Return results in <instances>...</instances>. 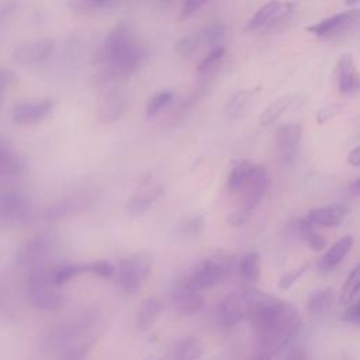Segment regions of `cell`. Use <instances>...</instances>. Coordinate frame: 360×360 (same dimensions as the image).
Segmentation results:
<instances>
[{
  "label": "cell",
  "mask_w": 360,
  "mask_h": 360,
  "mask_svg": "<svg viewBox=\"0 0 360 360\" xmlns=\"http://www.w3.org/2000/svg\"><path fill=\"white\" fill-rule=\"evenodd\" d=\"M305 270H307V264H302L298 269H292V270H288V271L283 273L280 280H278V288L283 290V291L290 290L294 285V283L304 274Z\"/></svg>",
  "instance_id": "obj_40"
},
{
  "label": "cell",
  "mask_w": 360,
  "mask_h": 360,
  "mask_svg": "<svg viewBox=\"0 0 360 360\" xmlns=\"http://www.w3.org/2000/svg\"><path fill=\"white\" fill-rule=\"evenodd\" d=\"M347 163L352 166H360V145L353 148L349 153H347Z\"/></svg>",
  "instance_id": "obj_47"
},
{
  "label": "cell",
  "mask_w": 360,
  "mask_h": 360,
  "mask_svg": "<svg viewBox=\"0 0 360 360\" xmlns=\"http://www.w3.org/2000/svg\"><path fill=\"white\" fill-rule=\"evenodd\" d=\"M93 200L94 195L91 191H76L55 201L46 208L44 215L48 219H60L65 217H70L90 208Z\"/></svg>",
  "instance_id": "obj_11"
},
{
  "label": "cell",
  "mask_w": 360,
  "mask_h": 360,
  "mask_svg": "<svg viewBox=\"0 0 360 360\" xmlns=\"http://www.w3.org/2000/svg\"><path fill=\"white\" fill-rule=\"evenodd\" d=\"M32 217V204L20 190L0 191V228H15Z\"/></svg>",
  "instance_id": "obj_7"
},
{
  "label": "cell",
  "mask_w": 360,
  "mask_h": 360,
  "mask_svg": "<svg viewBox=\"0 0 360 360\" xmlns=\"http://www.w3.org/2000/svg\"><path fill=\"white\" fill-rule=\"evenodd\" d=\"M256 360H271V357H269V356H259Z\"/></svg>",
  "instance_id": "obj_51"
},
{
  "label": "cell",
  "mask_w": 360,
  "mask_h": 360,
  "mask_svg": "<svg viewBox=\"0 0 360 360\" xmlns=\"http://www.w3.org/2000/svg\"><path fill=\"white\" fill-rule=\"evenodd\" d=\"M301 136H302L301 124L288 122L277 127V129L274 131V141L283 162L287 163L294 159Z\"/></svg>",
  "instance_id": "obj_15"
},
{
  "label": "cell",
  "mask_w": 360,
  "mask_h": 360,
  "mask_svg": "<svg viewBox=\"0 0 360 360\" xmlns=\"http://www.w3.org/2000/svg\"><path fill=\"white\" fill-rule=\"evenodd\" d=\"M53 105L55 101L52 98L18 101L11 110V120L17 125L37 124L53 110Z\"/></svg>",
  "instance_id": "obj_12"
},
{
  "label": "cell",
  "mask_w": 360,
  "mask_h": 360,
  "mask_svg": "<svg viewBox=\"0 0 360 360\" xmlns=\"http://www.w3.org/2000/svg\"><path fill=\"white\" fill-rule=\"evenodd\" d=\"M295 101V94H284L273 100L259 115V124L262 127H269L276 122L283 112Z\"/></svg>",
  "instance_id": "obj_26"
},
{
  "label": "cell",
  "mask_w": 360,
  "mask_h": 360,
  "mask_svg": "<svg viewBox=\"0 0 360 360\" xmlns=\"http://www.w3.org/2000/svg\"><path fill=\"white\" fill-rule=\"evenodd\" d=\"M332 300H333V290L330 287L314 290L308 295L307 309L314 316H322L329 311L332 305Z\"/></svg>",
  "instance_id": "obj_27"
},
{
  "label": "cell",
  "mask_w": 360,
  "mask_h": 360,
  "mask_svg": "<svg viewBox=\"0 0 360 360\" xmlns=\"http://www.w3.org/2000/svg\"><path fill=\"white\" fill-rule=\"evenodd\" d=\"M267 186H269V177H267L266 167L263 165L255 163L249 174V179L242 187L243 200H242L240 208L252 212L263 200Z\"/></svg>",
  "instance_id": "obj_13"
},
{
  "label": "cell",
  "mask_w": 360,
  "mask_h": 360,
  "mask_svg": "<svg viewBox=\"0 0 360 360\" xmlns=\"http://www.w3.org/2000/svg\"><path fill=\"white\" fill-rule=\"evenodd\" d=\"M84 273H89V263H70V264H62L58 266L56 269L51 270V277L52 281L60 287L66 281L82 276Z\"/></svg>",
  "instance_id": "obj_31"
},
{
  "label": "cell",
  "mask_w": 360,
  "mask_h": 360,
  "mask_svg": "<svg viewBox=\"0 0 360 360\" xmlns=\"http://www.w3.org/2000/svg\"><path fill=\"white\" fill-rule=\"evenodd\" d=\"M204 346L197 338H183L173 342L167 352V360H198L204 354Z\"/></svg>",
  "instance_id": "obj_21"
},
{
  "label": "cell",
  "mask_w": 360,
  "mask_h": 360,
  "mask_svg": "<svg viewBox=\"0 0 360 360\" xmlns=\"http://www.w3.org/2000/svg\"><path fill=\"white\" fill-rule=\"evenodd\" d=\"M245 318L259 340V356L273 357L300 332L301 316L294 305L256 288L242 294Z\"/></svg>",
  "instance_id": "obj_1"
},
{
  "label": "cell",
  "mask_w": 360,
  "mask_h": 360,
  "mask_svg": "<svg viewBox=\"0 0 360 360\" xmlns=\"http://www.w3.org/2000/svg\"><path fill=\"white\" fill-rule=\"evenodd\" d=\"M208 0H184L181 10H180V20H184L194 14L202 4H205Z\"/></svg>",
  "instance_id": "obj_43"
},
{
  "label": "cell",
  "mask_w": 360,
  "mask_h": 360,
  "mask_svg": "<svg viewBox=\"0 0 360 360\" xmlns=\"http://www.w3.org/2000/svg\"><path fill=\"white\" fill-rule=\"evenodd\" d=\"M202 44L201 41V37H200V32H193V34H188L186 37H183L177 44H176V53L186 58V56H190L197 48L198 45Z\"/></svg>",
  "instance_id": "obj_37"
},
{
  "label": "cell",
  "mask_w": 360,
  "mask_h": 360,
  "mask_svg": "<svg viewBox=\"0 0 360 360\" xmlns=\"http://www.w3.org/2000/svg\"><path fill=\"white\" fill-rule=\"evenodd\" d=\"M353 246V238L350 235H346L343 238H340L338 242H335L328 250L326 253L319 259L318 262V271L321 274H326L330 270H333L347 255V252L352 249Z\"/></svg>",
  "instance_id": "obj_23"
},
{
  "label": "cell",
  "mask_w": 360,
  "mask_h": 360,
  "mask_svg": "<svg viewBox=\"0 0 360 360\" xmlns=\"http://www.w3.org/2000/svg\"><path fill=\"white\" fill-rule=\"evenodd\" d=\"M173 100V91L170 90H160L156 91L146 103V117L153 118L158 115L166 105L170 104Z\"/></svg>",
  "instance_id": "obj_35"
},
{
  "label": "cell",
  "mask_w": 360,
  "mask_h": 360,
  "mask_svg": "<svg viewBox=\"0 0 360 360\" xmlns=\"http://www.w3.org/2000/svg\"><path fill=\"white\" fill-rule=\"evenodd\" d=\"M232 263L233 259L224 253L207 257L187 273L177 285L195 291L211 288L229 277L233 267Z\"/></svg>",
  "instance_id": "obj_3"
},
{
  "label": "cell",
  "mask_w": 360,
  "mask_h": 360,
  "mask_svg": "<svg viewBox=\"0 0 360 360\" xmlns=\"http://www.w3.org/2000/svg\"><path fill=\"white\" fill-rule=\"evenodd\" d=\"M55 49V41L52 38H39L20 44L13 51L15 62L22 65H34L46 60Z\"/></svg>",
  "instance_id": "obj_14"
},
{
  "label": "cell",
  "mask_w": 360,
  "mask_h": 360,
  "mask_svg": "<svg viewBox=\"0 0 360 360\" xmlns=\"http://www.w3.org/2000/svg\"><path fill=\"white\" fill-rule=\"evenodd\" d=\"M294 231H297V233L302 238V239H307L312 232V224L307 219V218H298L295 222H294Z\"/></svg>",
  "instance_id": "obj_45"
},
{
  "label": "cell",
  "mask_w": 360,
  "mask_h": 360,
  "mask_svg": "<svg viewBox=\"0 0 360 360\" xmlns=\"http://www.w3.org/2000/svg\"><path fill=\"white\" fill-rule=\"evenodd\" d=\"M288 360H309V359H308V356H307L305 352L298 350V352L292 353V354L288 357Z\"/></svg>",
  "instance_id": "obj_48"
},
{
  "label": "cell",
  "mask_w": 360,
  "mask_h": 360,
  "mask_svg": "<svg viewBox=\"0 0 360 360\" xmlns=\"http://www.w3.org/2000/svg\"><path fill=\"white\" fill-rule=\"evenodd\" d=\"M357 1H360V0H346V4H349V6H352V4H354V3H357Z\"/></svg>",
  "instance_id": "obj_52"
},
{
  "label": "cell",
  "mask_w": 360,
  "mask_h": 360,
  "mask_svg": "<svg viewBox=\"0 0 360 360\" xmlns=\"http://www.w3.org/2000/svg\"><path fill=\"white\" fill-rule=\"evenodd\" d=\"M352 187H353V190H354L356 193H359V194H360V179H359L357 181H354Z\"/></svg>",
  "instance_id": "obj_49"
},
{
  "label": "cell",
  "mask_w": 360,
  "mask_h": 360,
  "mask_svg": "<svg viewBox=\"0 0 360 360\" xmlns=\"http://www.w3.org/2000/svg\"><path fill=\"white\" fill-rule=\"evenodd\" d=\"M253 165L255 163H252L249 160H240V162H235L232 165V169H231V172L228 174V179H226V188L231 193L242 190L246 180L249 179V174L252 172Z\"/></svg>",
  "instance_id": "obj_28"
},
{
  "label": "cell",
  "mask_w": 360,
  "mask_h": 360,
  "mask_svg": "<svg viewBox=\"0 0 360 360\" xmlns=\"http://www.w3.org/2000/svg\"><path fill=\"white\" fill-rule=\"evenodd\" d=\"M27 295L30 304L41 311L56 309L63 302V295L52 281L51 270L45 269L44 264L31 267L27 283Z\"/></svg>",
  "instance_id": "obj_4"
},
{
  "label": "cell",
  "mask_w": 360,
  "mask_h": 360,
  "mask_svg": "<svg viewBox=\"0 0 360 360\" xmlns=\"http://www.w3.org/2000/svg\"><path fill=\"white\" fill-rule=\"evenodd\" d=\"M127 108V100L121 91L117 89L107 90L98 104V120L104 124H111L118 121Z\"/></svg>",
  "instance_id": "obj_19"
},
{
  "label": "cell",
  "mask_w": 360,
  "mask_h": 360,
  "mask_svg": "<svg viewBox=\"0 0 360 360\" xmlns=\"http://www.w3.org/2000/svg\"><path fill=\"white\" fill-rule=\"evenodd\" d=\"M239 273L242 278L256 284L260 278V255L257 252L245 253L239 262Z\"/></svg>",
  "instance_id": "obj_30"
},
{
  "label": "cell",
  "mask_w": 360,
  "mask_h": 360,
  "mask_svg": "<svg viewBox=\"0 0 360 360\" xmlns=\"http://www.w3.org/2000/svg\"><path fill=\"white\" fill-rule=\"evenodd\" d=\"M107 0H91V3L96 6V7H98V6H101V4H104Z\"/></svg>",
  "instance_id": "obj_50"
},
{
  "label": "cell",
  "mask_w": 360,
  "mask_h": 360,
  "mask_svg": "<svg viewBox=\"0 0 360 360\" xmlns=\"http://www.w3.org/2000/svg\"><path fill=\"white\" fill-rule=\"evenodd\" d=\"M96 339L97 338H87L84 342L70 346L68 350H65V353L59 357V360H84L87 352L90 350Z\"/></svg>",
  "instance_id": "obj_38"
},
{
  "label": "cell",
  "mask_w": 360,
  "mask_h": 360,
  "mask_svg": "<svg viewBox=\"0 0 360 360\" xmlns=\"http://www.w3.org/2000/svg\"><path fill=\"white\" fill-rule=\"evenodd\" d=\"M243 318H245V308H243L242 295L236 292H229L225 297H222L217 308L218 322L225 328H231L239 323Z\"/></svg>",
  "instance_id": "obj_17"
},
{
  "label": "cell",
  "mask_w": 360,
  "mask_h": 360,
  "mask_svg": "<svg viewBox=\"0 0 360 360\" xmlns=\"http://www.w3.org/2000/svg\"><path fill=\"white\" fill-rule=\"evenodd\" d=\"M342 108H343L342 104H338V103L328 104V105L319 108L318 112H316V117H315V118H316V122H318L319 125L328 122L329 120L335 118V117L342 111Z\"/></svg>",
  "instance_id": "obj_41"
},
{
  "label": "cell",
  "mask_w": 360,
  "mask_h": 360,
  "mask_svg": "<svg viewBox=\"0 0 360 360\" xmlns=\"http://www.w3.org/2000/svg\"><path fill=\"white\" fill-rule=\"evenodd\" d=\"M153 266V257L149 252H136L118 262V285L124 294H135L143 280L148 278Z\"/></svg>",
  "instance_id": "obj_5"
},
{
  "label": "cell",
  "mask_w": 360,
  "mask_h": 360,
  "mask_svg": "<svg viewBox=\"0 0 360 360\" xmlns=\"http://www.w3.org/2000/svg\"><path fill=\"white\" fill-rule=\"evenodd\" d=\"M201 41L208 44L211 48L222 45V39L225 35V25L221 21H211L205 24L200 31Z\"/></svg>",
  "instance_id": "obj_33"
},
{
  "label": "cell",
  "mask_w": 360,
  "mask_h": 360,
  "mask_svg": "<svg viewBox=\"0 0 360 360\" xmlns=\"http://www.w3.org/2000/svg\"><path fill=\"white\" fill-rule=\"evenodd\" d=\"M96 322V316L90 312L80 314L75 318L66 319L62 323L56 325L45 338L46 350H60L66 349L68 345L79 339L86 330H89Z\"/></svg>",
  "instance_id": "obj_6"
},
{
  "label": "cell",
  "mask_w": 360,
  "mask_h": 360,
  "mask_svg": "<svg viewBox=\"0 0 360 360\" xmlns=\"http://www.w3.org/2000/svg\"><path fill=\"white\" fill-rule=\"evenodd\" d=\"M349 214L346 204H330L325 207H316L309 210L307 219L312 225L319 226H338Z\"/></svg>",
  "instance_id": "obj_20"
},
{
  "label": "cell",
  "mask_w": 360,
  "mask_h": 360,
  "mask_svg": "<svg viewBox=\"0 0 360 360\" xmlns=\"http://www.w3.org/2000/svg\"><path fill=\"white\" fill-rule=\"evenodd\" d=\"M204 297L201 291L190 290L177 285L173 297H172V305L176 314L183 316H191L204 308Z\"/></svg>",
  "instance_id": "obj_18"
},
{
  "label": "cell",
  "mask_w": 360,
  "mask_h": 360,
  "mask_svg": "<svg viewBox=\"0 0 360 360\" xmlns=\"http://www.w3.org/2000/svg\"><path fill=\"white\" fill-rule=\"evenodd\" d=\"M307 243L308 246L314 250V252H322L325 248H326V238L321 233H316V232H312L307 239Z\"/></svg>",
  "instance_id": "obj_44"
},
{
  "label": "cell",
  "mask_w": 360,
  "mask_h": 360,
  "mask_svg": "<svg viewBox=\"0 0 360 360\" xmlns=\"http://www.w3.org/2000/svg\"><path fill=\"white\" fill-rule=\"evenodd\" d=\"M224 56H225V46L224 45L211 48V51L197 65V73L204 75V73L210 72L211 69H214L224 59Z\"/></svg>",
  "instance_id": "obj_36"
},
{
  "label": "cell",
  "mask_w": 360,
  "mask_h": 360,
  "mask_svg": "<svg viewBox=\"0 0 360 360\" xmlns=\"http://www.w3.org/2000/svg\"><path fill=\"white\" fill-rule=\"evenodd\" d=\"M360 290V262L357 263V266L350 271V274L347 276L343 287H342V292H340V302L342 304H349L352 302V300L354 298V295L359 292Z\"/></svg>",
  "instance_id": "obj_34"
},
{
  "label": "cell",
  "mask_w": 360,
  "mask_h": 360,
  "mask_svg": "<svg viewBox=\"0 0 360 360\" xmlns=\"http://www.w3.org/2000/svg\"><path fill=\"white\" fill-rule=\"evenodd\" d=\"M160 311H162V304L158 298L155 297L146 298L139 305V309L136 314V328L142 332L150 329L155 325L158 316L160 315Z\"/></svg>",
  "instance_id": "obj_25"
},
{
  "label": "cell",
  "mask_w": 360,
  "mask_h": 360,
  "mask_svg": "<svg viewBox=\"0 0 360 360\" xmlns=\"http://www.w3.org/2000/svg\"><path fill=\"white\" fill-rule=\"evenodd\" d=\"M249 214H250L249 211H246L243 208H238L226 217V224L233 226V228H239V226H242L248 222Z\"/></svg>",
  "instance_id": "obj_42"
},
{
  "label": "cell",
  "mask_w": 360,
  "mask_h": 360,
  "mask_svg": "<svg viewBox=\"0 0 360 360\" xmlns=\"http://www.w3.org/2000/svg\"><path fill=\"white\" fill-rule=\"evenodd\" d=\"M336 76L338 87L342 94H353L360 91V72L356 68L350 53H343L339 56L336 63Z\"/></svg>",
  "instance_id": "obj_16"
},
{
  "label": "cell",
  "mask_w": 360,
  "mask_h": 360,
  "mask_svg": "<svg viewBox=\"0 0 360 360\" xmlns=\"http://www.w3.org/2000/svg\"><path fill=\"white\" fill-rule=\"evenodd\" d=\"M55 245V236L51 232H41L28 239L17 253V264L24 267H35L44 263Z\"/></svg>",
  "instance_id": "obj_9"
},
{
  "label": "cell",
  "mask_w": 360,
  "mask_h": 360,
  "mask_svg": "<svg viewBox=\"0 0 360 360\" xmlns=\"http://www.w3.org/2000/svg\"><path fill=\"white\" fill-rule=\"evenodd\" d=\"M205 228V219L202 215H193L181 219L176 225V233L180 239H193L202 233Z\"/></svg>",
  "instance_id": "obj_32"
},
{
  "label": "cell",
  "mask_w": 360,
  "mask_h": 360,
  "mask_svg": "<svg viewBox=\"0 0 360 360\" xmlns=\"http://www.w3.org/2000/svg\"><path fill=\"white\" fill-rule=\"evenodd\" d=\"M307 31L323 39L340 38L346 34L357 32L360 31V8L342 11L332 17L323 18L307 27Z\"/></svg>",
  "instance_id": "obj_8"
},
{
  "label": "cell",
  "mask_w": 360,
  "mask_h": 360,
  "mask_svg": "<svg viewBox=\"0 0 360 360\" xmlns=\"http://www.w3.org/2000/svg\"><path fill=\"white\" fill-rule=\"evenodd\" d=\"M260 87H253V89H243L236 91L226 103L224 112L228 118H236L242 114V111L245 110V107L248 105L249 100L252 98V96H255L259 91Z\"/></svg>",
  "instance_id": "obj_29"
},
{
  "label": "cell",
  "mask_w": 360,
  "mask_h": 360,
  "mask_svg": "<svg viewBox=\"0 0 360 360\" xmlns=\"http://www.w3.org/2000/svg\"><path fill=\"white\" fill-rule=\"evenodd\" d=\"M114 266L107 260H96L89 263V273L100 278H111L114 276Z\"/></svg>",
  "instance_id": "obj_39"
},
{
  "label": "cell",
  "mask_w": 360,
  "mask_h": 360,
  "mask_svg": "<svg viewBox=\"0 0 360 360\" xmlns=\"http://www.w3.org/2000/svg\"><path fill=\"white\" fill-rule=\"evenodd\" d=\"M292 11L291 3H283L278 0H270L269 3L263 4L246 22L245 31L246 32H256V31H267L269 28L274 27L278 21L285 18Z\"/></svg>",
  "instance_id": "obj_10"
},
{
  "label": "cell",
  "mask_w": 360,
  "mask_h": 360,
  "mask_svg": "<svg viewBox=\"0 0 360 360\" xmlns=\"http://www.w3.org/2000/svg\"><path fill=\"white\" fill-rule=\"evenodd\" d=\"M14 80V73L10 70H0V107L3 103V97L4 93L7 90V87L13 83Z\"/></svg>",
  "instance_id": "obj_46"
},
{
  "label": "cell",
  "mask_w": 360,
  "mask_h": 360,
  "mask_svg": "<svg viewBox=\"0 0 360 360\" xmlns=\"http://www.w3.org/2000/svg\"><path fill=\"white\" fill-rule=\"evenodd\" d=\"M145 58V46L135 39L129 27L124 22L115 25L97 49L93 63L97 70L93 84L103 89L134 73Z\"/></svg>",
  "instance_id": "obj_2"
},
{
  "label": "cell",
  "mask_w": 360,
  "mask_h": 360,
  "mask_svg": "<svg viewBox=\"0 0 360 360\" xmlns=\"http://www.w3.org/2000/svg\"><path fill=\"white\" fill-rule=\"evenodd\" d=\"M25 163L22 158L13 150L6 138L0 135V177H17L22 174Z\"/></svg>",
  "instance_id": "obj_24"
},
{
  "label": "cell",
  "mask_w": 360,
  "mask_h": 360,
  "mask_svg": "<svg viewBox=\"0 0 360 360\" xmlns=\"http://www.w3.org/2000/svg\"><path fill=\"white\" fill-rule=\"evenodd\" d=\"M163 194V186L158 184V186H152L148 187L145 190H141L138 193H135L127 202L125 210L128 212L129 217L136 218L143 215L150 205Z\"/></svg>",
  "instance_id": "obj_22"
}]
</instances>
